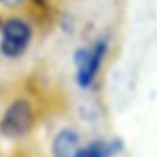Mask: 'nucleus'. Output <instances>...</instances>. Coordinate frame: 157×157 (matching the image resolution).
I'll return each instance as SVG.
<instances>
[{"mask_svg": "<svg viewBox=\"0 0 157 157\" xmlns=\"http://www.w3.org/2000/svg\"><path fill=\"white\" fill-rule=\"evenodd\" d=\"M109 44L106 39H99L94 46L87 48H78L75 54V65H76V80L83 88L90 87L95 81L101 66L108 54Z\"/></svg>", "mask_w": 157, "mask_h": 157, "instance_id": "1", "label": "nucleus"}, {"mask_svg": "<svg viewBox=\"0 0 157 157\" xmlns=\"http://www.w3.org/2000/svg\"><path fill=\"white\" fill-rule=\"evenodd\" d=\"M0 50L6 57H18L26 50L32 39L30 26L19 18H10L2 25Z\"/></svg>", "mask_w": 157, "mask_h": 157, "instance_id": "2", "label": "nucleus"}, {"mask_svg": "<svg viewBox=\"0 0 157 157\" xmlns=\"http://www.w3.org/2000/svg\"><path fill=\"white\" fill-rule=\"evenodd\" d=\"M33 124V112L29 102L18 99L7 108L0 121V131L8 138H19L28 134Z\"/></svg>", "mask_w": 157, "mask_h": 157, "instance_id": "3", "label": "nucleus"}, {"mask_svg": "<svg viewBox=\"0 0 157 157\" xmlns=\"http://www.w3.org/2000/svg\"><path fill=\"white\" fill-rule=\"evenodd\" d=\"M78 135L72 130H62L52 142L54 157H75L78 147Z\"/></svg>", "mask_w": 157, "mask_h": 157, "instance_id": "4", "label": "nucleus"}, {"mask_svg": "<svg viewBox=\"0 0 157 157\" xmlns=\"http://www.w3.org/2000/svg\"><path fill=\"white\" fill-rule=\"evenodd\" d=\"M123 150V142L117 138L94 142L84 149H78L75 157H112Z\"/></svg>", "mask_w": 157, "mask_h": 157, "instance_id": "5", "label": "nucleus"}, {"mask_svg": "<svg viewBox=\"0 0 157 157\" xmlns=\"http://www.w3.org/2000/svg\"><path fill=\"white\" fill-rule=\"evenodd\" d=\"M0 2H17V0H0Z\"/></svg>", "mask_w": 157, "mask_h": 157, "instance_id": "6", "label": "nucleus"}]
</instances>
